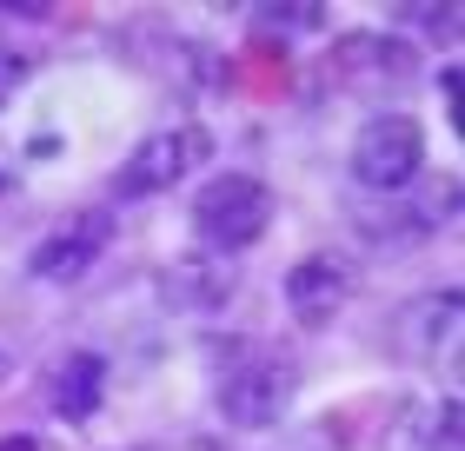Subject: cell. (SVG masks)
<instances>
[{
	"label": "cell",
	"mask_w": 465,
	"mask_h": 451,
	"mask_svg": "<svg viewBox=\"0 0 465 451\" xmlns=\"http://www.w3.org/2000/svg\"><path fill=\"white\" fill-rule=\"evenodd\" d=\"M266 220H272V192L252 173H220V180H206L193 192V232L206 240V252H220V260L252 246L266 232Z\"/></svg>",
	"instance_id": "obj_2"
},
{
	"label": "cell",
	"mask_w": 465,
	"mask_h": 451,
	"mask_svg": "<svg viewBox=\"0 0 465 451\" xmlns=\"http://www.w3.org/2000/svg\"><path fill=\"white\" fill-rule=\"evenodd\" d=\"M0 451H34V438H0Z\"/></svg>",
	"instance_id": "obj_16"
},
{
	"label": "cell",
	"mask_w": 465,
	"mask_h": 451,
	"mask_svg": "<svg viewBox=\"0 0 465 451\" xmlns=\"http://www.w3.org/2000/svg\"><path fill=\"white\" fill-rule=\"evenodd\" d=\"M107 246H114V212L87 206V212H74L67 226H54L47 240L34 246L27 272L47 279V286H74V279H87L100 266V252H107Z\"/></svg>",
	"instance_id": "obj_7"
},
{
	"label": "cell",
	"mask_w": 465,
	"mask_h": 451,
	"mask_svg": "<svg viewBox=\"0 0 465 451\" xmlns=\"http://www.w3.org/2000/svg\"><path fill=\"white\" fill-rule=\"evenodd\" d=\"M292 392H300V365L266 338H232L220 352L213 372V412L240 432H272L292 412Z\"/></svg>",
	"instance_id": "obj_1"
},
{
	"label": "cell",
	"mask_w": 465,
	"mask_h": 451,
	"mask_svg": "<svg viewBox=\"0 0 465 451\" xmlns=\"http://www.w3.org/2000/svg\"><path fill=\"white\" fill-rule=\"evenodd\" d=\"M419 173H426V126L412 113H372L352 133V180L366 192H406Z\"/></svg>",
	"instance_id": "obj_3"
},
{
	"label": "cell",
	"mask_w": 465,
	"mask_h": 451,
	"mask_svg": "<svg viewBox=\"0 0 465 451\" xmlns=\"http://www.w3.org/2000/svg\"><path fill=\"white\" fill-rule=\"evenodd\" d=\"M452 206H459V180H412L406 192H386L379 206L359 212V232L366 240H426V232H439L452 220Z\"/></svg>",
	"instance_id": "obj_6"
},
{
	"label": "cell",
	"mask_w": 465,
	"mask_h": 451,
	"mask_svg": "<svg viewBox=\"0 0 465 451\" xmlns=\"http://www.w3.org/2000/svg\"><path fill=\"white\" fill-rule=\"evenodd\" d=\"M326 74L340 80L346 93H392L419 74V54H412V40H399V34H340L332 54H326Z\"/></svg>",
	"instance_id": "obj_5"
},
{
	"label": "cell",
	"mask_w": 465,
	"mask_h": 451,
	"mask_svg": "<svg viewBox=\"0 0 465 451\" xmlns=\"http://www.w3.org/2000/svg\"><path fill=\"white\" fill-rule=\"evenodd\" d=\"M120 47H153V54H140V67L160 74V80H173V87H200V80H213V47H200L193 34L173 27V20H126Z\"/></svg>",
	"instance_id": "obj_8"
},
{
	"label": "cell",
	"mask_w": 465,
	"mask_h": 451,
	"mask_svg": "<svg viewBox=\"0 0 465 451\" xmlns=\"http://www.w3.org/2000/svg\"><path fill=\"white\" fill-rule=\"evenodd\" d=\"M459 312H465V299L446 286V292H426V299H412L406 312H399V352H412L419 365H439V358H459Z\"/></svg>",
	"instance_id": "obj_9"
},
{
	"label": "cell",
	"mask_w": 465,
	"mask_h": 451,
	"mask_svg": "<svg viewBox=\"0 0 465 451\" xmlns=\"http://www.w3.org/2000/svg\"><path fill=\"white\" fill-rule=\"evenodd\" d=\"M7 372H14V358H7V352H0V385H7Z\"/></svg>",
	"instance_id": "obj_17"
},
{
	"label": "cell",
	"mask_w": 465,
	"mask_h": 451,
	"mask_svg": "<svg viewBox=\"0 0 465 451\" xmlns=\"http://www.w3.org/2000/svg\"><path fill=\"white\" fill-rule=\"evenodd\" d=\"M232 286H240V266L220 260V252H180L173 266L160 272V292L173 312H220Z\"/></svg>",
	"instance_id": "obj_11"
},
{
	"label": "cell",
	"mask_w": 465,
	"mask_h": 451,
	"mask_svg": "<svg viewBox=\"0 0 465 451\" xmlns=\"http://www.w3.org/2000/svg\"><path fill=\"white\" fill-rule=\"evenodd\" d=\"M346 299H352V266L340 252H306V260L286 272V306H292L300 326H326Z\"/></svg>",
	"instance_id": "obj_10"
},
{
	"label": "cell",
	"mask_w": 465,
	"mask_h": 451,
	"mask_svg": "<svg viewBox=\"0 0 465 451\" xmlns=\"http://www.w3.org/2000/svg\"><path fill=\"white\" fill-rule=\"evenodd\" d=\"M200 160H213V133L193 120L180 126H160V133H146L134 153L120 166V200H146V192H173L186 173H200Z\"/></svg>",
	"instance_id": "obj_4"
},
{
	"label": "cell",
	"mask_w": 465,
	"mask_h": 451,
	"mask_svg": "<svg viewBox=\"0 0 465 451\" xmlns=\"http://www.w3.org/2000/svg\"><path fill=\"white\" fill-rule=\"evenodd\" d=\"M386 451H459V398H406L386 425Z\"/></svg>",
	"instance_id": "obj_12"
},
{
	"label": "cell",
	"mask_w": 465,
	"mask_h": 451,
	"mask_svg": "<svg viewBox=\"0 0 465 451\" xmlns=\"http://www.w3.org/2000/svg\"><path fill=\"white\" fill-rule=\"evenodd\" d=\"M100 398H107V358L100 352H67L54 365V378H47V405L67 425H87L100 412Z\"/></svg>",
	"instance_id": "obj_13"
},
{
	"label": "cell",
	"mask_w": 465,
	"mask_h": 451,
	"mask_svg": "<svg viewBox=\"0 0 465 451\" xmlns=\"http://www.w3.org/2000/svg\"><path fill=\"white\" fill-rule=\"evenodd\" d=\"M146 451H226L220 438H166V445H146Z\"/></svg>",
	"instance_id": "obj_14"
},
{
	"label": "cell",
	"mask_w": 465,
	"mask_h": 451,
	"mask_svg": "<svg viewBox=\"0 0 465 451\" xmlns=\"http://www.w3.org/2000/svg\"><path fill=\"white\" fill-rule=\"evenodd\" d=\"M14 186V160H7V146H0V192Z\"/></svg>",
	"instance_id": "obj_15"
}]
</instances>
